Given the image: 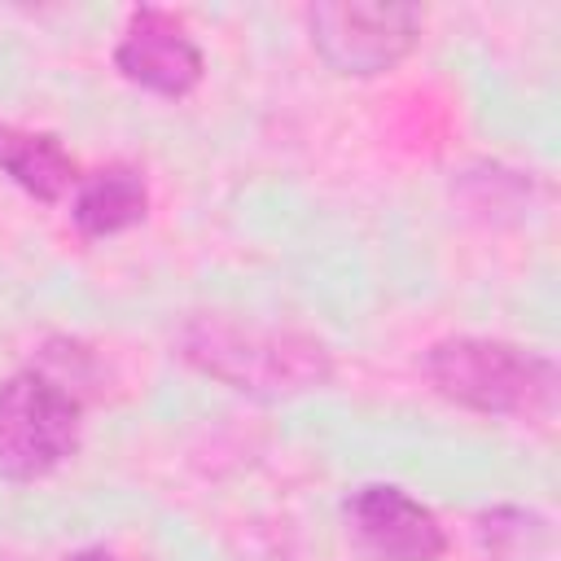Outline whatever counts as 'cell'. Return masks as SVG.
Returning a JSON list of instances; mask_svg holds the SVG:
<instances>
[{"instance_id": "1", "label": "cell", "mask_w": 561, "mask_h": 561, "mask_svg": "<svg viewBox=\"0 0 561 561\" xmlns=\"http://www.w3.org/2000/svg\"><path fill=\"white\" fill-rule=\"evenodd\" d=\"M175 351L202 377L259 399L302 394L333 377V355L320 337L280 324L232 320L219 311L188 316L175 333Z\"/></svg>"}, {"instance_id": "2", "label": "cell", "mask_w": 561, "mask_h": 561, "mask_svg": "<svg viewBox=\"0 0 561 561\" xmlns=\"http://www.w3.org/2000/svg\"><path fill=\"white\" fill-rule=\"evenodd\" d=\"M421 368L443 399L482 416L548 421L557 412V364L500 337H443L425 351Z\"/></svg>"}, {"instance_id": "3", "label": "cell", "mask_w": 561, "mask_h": 561, "mask_svg": "<svg viewBox=\"0 0 561 561\" xmlns=\"http://www.w3.org/2000/svg\"><path fill=\"white\" fill-rule=\"evenodd\" d=\"M83 390L57 368H22L0 386V478L35 482L79 451Z\"/></svg>"}, {"instance_id": "4", "label": "cell", "mask_w": 561, "mask_h": 561, "mask_svg": "<svg viewBox=\"0 0 561 561\" xmlns=\"http://www.w3.org/2000/svg\"><path fill=\"white\" fill-rule=\"evenodd\" d=\"M311 44L316 53L337 70V75H381L394 70L421 39L425 9L416 4H368V0H337V4H316L307 13Z\"/></svg>"}, {"instance_id": "5", "label": "cell", "mask_w": 561, "mask_h": 561, "mask_svg": "<svg viewBox=\"0 0 561 561\" xmlns=\"http://www.w3.org/2000/svg\"><path fill=\"white\" fill-rule=\"evenodd\" d=\"M346 522L377 561H443L447 552V530L438 526L434 508L390 482L359 486L346 500Z\"/></svg>"}, {"instance_id": "6", "label": "cell", "mask_w": 561, "mask_h": 561, "mask_svg": "<svg viewBox=\"0 0 561 561\" xmlns=\"http://www.w3.org/2000/svg\"><path fill=\"white\" fill-rule=\"evenodd\" d=\"M114 66L123 79L158 92V96H188L202 83V48L193 44L188 26L167 9H136L123 26L114 48Z\"/></svg>"}, {"instance_id": "7", "label": "cell", "mask_w": 561, "mask_h": 561, "mask_svg": "<svg viewBox=\"0 0 561 561\" xmlns=\"http://www.w3.org/2000/svg\"><path fill=\"white\" fill-rule=\"evenodd\" d=\"M70 215H75V228L83 237H114V232L136 228L149 215L145 175L127 162H110L92 175H79Z\"/></svg>"}, {"instance_id": "8", "label": "cell", "mask_w": 561, "mask_h": 561, "mask_svg": "<svg viewBox=\"0 0 561 561\" xmlns=\"http://www.w3.org/2000/svg\"><path fill=\"white\" fill-rule=\"evenodd\" d=\"M0 171L31 193L35 202H61L66 188L79 184V162L61 149L57 136L48 131H26L13 123H0Z\"/></svg>"}, {"instance_id": "9", "label": "cell", "mask_w": 561, "mask_h": 561, "mask_svg": "<svg viewBox=\"0 0 561 561\" xmlns=\"http://www.w3.org/2000/svg\"><path fill=\"white\" fill-rule=\"evenodd\" d=\"M66 561H114L105 548H83V552H70Z\"/></svg>"}]
</instances>
